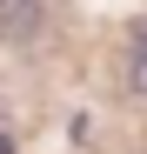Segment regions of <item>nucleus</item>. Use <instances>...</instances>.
Returning a JSON list of instances; mask_svg holds the SVG:
<instances>
[{
	"instance_id": "f257e3e1",
	"label": "nucleus",
	"mask_w": 147,
	"mask_h": 154,
	"mask_svg": "<svg viewBox=\"0 0 147 154\" xmlns=\"http://www.w3.org/2000/svg\"><path fill=\"white\" fill-rule=\"evenodd\" d=\"M40 27H47L40 0H0V47H34Z\"/></svg>"
},
{
	"instance_id": "f03ea898",
	"label": "nucleus",
	"mask_w": 147,
	"mask_h": 154,
	"mask_svg": "<svg viewBox=\"0 0 147 154\" xmlns=\"http://www.w3.org/2000/svg\"><path fill=\"white\" fill-rule=\"evenodd\" d=\"M127 87L147 100V20L134 27V40H127Z\"/></svg>"
},
{
	"instance_id": "7ed1b4c3",
	"label": "nucleus",
	"mask_w": 147,
	"mask_h": 154,
	"mask_svg": "<svg viewBox=\"0 0 147 154\" xmlns=\"http://www.w3.org/2000/svg\"><path fill=\"white\" fill-rule=\"evenodd\" d=\"M0 154H14V141H7V134H0Z\"/></svg>"
}]
</instances>
